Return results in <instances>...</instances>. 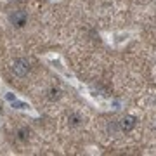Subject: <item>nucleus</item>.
Instances as JSON below:
<instances>
[{
  "instance_id": "f257e3e1",
  "label": "nucleus",
  "mask_w": 156,
  "mask_h": 156,
  "mask_svg": "<svg viewBox=\"0 0 156 156\" xmlns=\"http://www.w3.org/2000/svg\"><path fill=\"white\" fill-rule=\"evenodd\" d=\"M12 73L19 78H24L30 73V61L24 59V57H17L12 64Z\"/></svg>"
},
{
  "instance_id": "f03ea898",
  "label": "nucleus",
  "mask_w": 156,
  "mask_h": 156,
  "mask_svg": "<svg viewBox=\"0 0 156 156\" xmlns=\"http://www.w3.org/2000/svg\"><path fill=\"white\" fill-rule=\"evenodd\" d=\"M135 125H137V118L132 116V115H125V116L118 122V127H120L122 132H132L135 128Z\"/></svg>"
},
{
  "instance_id": "7ed1b4c3",
  "label": "nucleus",
  "mask_w": 156,
  "mask_h": 156,
  "mask_svg": "<svg viewBox=\"0 0 156 156\" xmlns=\"http://www.w3.org/2000/svg\"><path fill=\"white\" fill-rule=\"evenodd\" d=\"M9 19H11V23L16 28H23L26 24V21H28V14H26V11H16L14 14H11Z\"/></svg>"
},
{
  "instance_id": "20e7f679",
  "label": "nucleus",
  "mask_w": 156,
  "mask_h": 156,
  "mask_svg": "<svg viewBox=\"0 0 156 156\" xmlns=\"http://www.w3.org/2000/svg\"><path fill=\"white\" fill-rule=\"evenodd\" d=\"M68 122H69V125L71 127H78V125H82V116L80 115H76V113H69V116H68Z\"/></svg>"
},
{
  "instance_id": "39448f33",
  "label": "nucleus",
  "mask_w": 156,
  "mask_h": 156,
  "mask_svg": "<svg viewBox=\"0 0 156 156\" xmlns=\"http://www.w3.org/2000/svg\"><path fill=\"white\" fill-rule=\"evenodd\" d=\"M61 89H56V87H52V89L49 90V94H47V97H49V101H59L61 99Z\"/></svg>"
},
{
  "instance_id": "423d86ee",
  "label": "nucleus",
  "mask_w": 156,
  "mask_h": 156,
  "mask_svg": "<svg viewBox=\"0 0 156 156\" xmlns=\"http://www.w3.org/2000/svg\"><path fill=\"white\" fill-rule=\"evenodd\" d=\"M28 137H30V128H26V127H23V128H19L17 130V139L19 140H28Z\"/></svg>"
}]
</instances>
